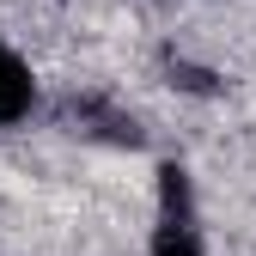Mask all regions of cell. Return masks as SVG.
Listing matches in <instances>:
<instances>
[{
	"label": "cell",
	"instance_id": "cell-1",
	"mask_svg": "<svg viewBox=\"0 0 256 256\" xmlns=\"http://www.w3.org/2000/svg\"><path fill=\"white\" fill-rule=\"evenodd\" d=\"M30 110H37V74L12 43H0V134L18 128Z\"/></svg>",
	"mask_w": 256,
	"mask_h": 256
}]
</instances>
